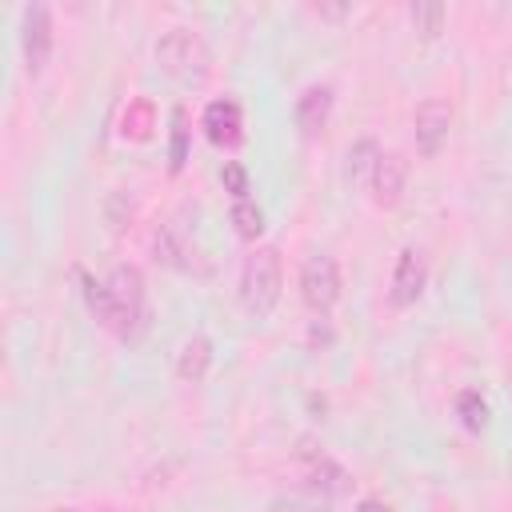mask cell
Masks as SVG:
<instances>
[{
    "label": "cell",
    "instance_id": "6da1fadb",
    "mask_svg": "<svg viewBox=\"0 0 512 512\" xmlns=\"http://www.w3.org/2000/svg\"><path fill=\"white\" fill-rule=\"evenodd\" d=\"M284 288V264L276 248H252L240 268V300L252 316H268L280 304Z\"/></svg>",
    "mask_w": 512,
    "mask_h": 512
},
{
    "label": "cell",
    "instance_id": "7a4b0ae2",
    "mask_svg": "<svg viewBox=\"0 0 512 512\" xmlns=\"http://www.w3.org/2000/svg\"><path fill=\"white\" fill-rule=\"evenodd\" d=\"M156 64L172 76V80H184V84H200L208 76V44L200 40V32L192 28H172L156 40Z\"/></svg>",
    "mask_w": 512,
    "mask_h": 512
},
{
    "label": "cell",
    "instance_id": "3957f363",
    "mask_svg": "<svg viewBox=\"0 0 512 512\" xmlns=\"http://www.w3.org/2000/svg\"><path fill=\"white\" fill-rule=\"evenodd\" d=\"M104 280H108L112 300H116V336L132 340L136 328L144 324V276L136 264H116Z\"/></svg>",
    "mask_w": 512,
    "mask_h": 512
},
{
    "label": "cell",
    "instance_id": "277c9868",
    "mask_svg": "<svg viewBox=\"0 0 512 512\" xmlns=\"http://www.w3.org/2000/svg\"><path fill=\"white\" fill-rule=\"evenodd\" d=\"M300 300L312 312H332L340 300V264L328 252H316L300 264Z\"/></svg>",
    "mask_w": 512,
    "mask_h": 512
},
{
    "label": "cell",
    "instance_id": "5b68a950",
    "mask_svg": "<svg viewBox=\"0 0 512 512\" xmlns=\"http://www.w3.org/2000/svg\"><path fill=\"white\" fill-rule=\"evenodd\" d=\"M20 52L28 72L36 76L52 56V12L48 4H24L20 12Z\"/></svg>",
    "mask_w": 512,
    "mask_h": 512
},
{
    "label": "cell",
    "instance_id": "8992f818",
    "mask_svg": "<svg viewBox=\"0 0 512 512\" xmlns=\"http://www.w3.org/2000/svg\"><path fill=\"white\" fill-rule=\"evenodd\" d=\"M412 128H416V148L420 156H436L448 140V128H452V108L448 100L440 96H428L416 104V116H412Z\"/></svg>",
    "mask_w": 512,
    "mask_h": 512
},
{
    "label": "cell",
    "instance_id": "52a82bcc",
    "mask_svg": "<svg viewBox=\"0 0 512 512\" xmlns=\"http://www.w3.org/2000/svg\"><path fill=\"white\" fill-rule=\"evenodd\" d=\"M300 476H304V480H308V488H312V492H320L324 500H328V496H344V492L352 488L348 468H344L340 460H332L328 452H320V448L300 452Z\"/></svg>",
    "mask_w": 512,
    "mask_h": 512
},
{
    "label": "cell",
    "instance_id": "ba28073f",
    "mask_svg": "<svg viewBox=\"0 0 512 512\" xmlns=\"http://www.w3.org/2000/svg\"><path fill=\"white\" fill-rule=\"evenodd\" d=\"M424 284H428V260H424V252L420 248H404L396 256V268H392V292H388L392 304L396 308L416 304L420 292H424Z\"/></svg>",
    "mask_w": 512,
    "mask_h": 512
},
{
    "label": "cell",
    "instance_id": "9c48e42d",
    "mask_svg": "<svg viewBox=\"0 0 512 512\" xmlns=\"http://www.w3.org/2000/svg\"><path fill=\"white\" fill-rule=\"evenodd\" d=\"M200 128H204V136L212 140V144H220V148H236L240 140H244V112H240V104L236 100H212L208 108H204V116H200Z\"/></svg>",
    "mask_w": 512,
    "mask_h": 512
},
{
    "label": "cell",
    "instance_id": "30bf717a",
    "mask_svg": "<svg viewBox=\"0 0 512 512\" xmlns=\"http://www.w3.org/2000/svg\"><path fill=\"white\" fill-rule=\"evenodd\" d=\"M404 184H408V160L400 152H380V160L372 168V180H368L372 200L380 208H396L400 196H404Z\"/></svg>",
    "mask_w": 512,
    "mask_h": 512
},
{
    "label": "cell",
    "instance_id": "8fae6325",
    "mask_svg": "<svg viewBox=\"0 0 512 512\" xmlns=\"http://www.w3.org/2000/svg\"><path fill=\"white\" fill-rule=\"evenodd\" d=\"M292 116H296V128H300L304 136L324 132V124H328V116H332V88H328V84H308V88L296 96Z\"/></svg>",
    "mask_w": 512,
    "mask_h": 512
},
{
    "label": "cell",
    "instance_id": "7c38bea8",
    "mask_svg": "<svg viewBox=\"0 0 512 512\" xmlns=\"http://www.w3.org/2000/svg\"><path fill=\"white\" fill-rule=\"evenodd\" d=\"M212 368V340L208 336H192L184 348H180V360H176V376L184 384H200Z\"/></svg>",
    "mask_w": 512,
    "mask_h": 512
},
{
    "label": "cell",
    "instance_id": "4fadbf2b",
    "mask_svg": "<svg viewBox=\"0 0 512 512\" xmlns=\"http://www.w3.org/2000/svg\"><path fill=\"white\" fill-rule=\"evenodd\" d=\"M152 252H156V264H168V268H192V260H188V244H184V236H180L176 224L156 228V236H152Z\"/></svg>",
    "mask_w": 512,
    "mask_h": 512
},
{
    "label": "cell",
    "instance_id": "5bb4252c",
    "mask_svg": "<svg viewBox=\"0 0 512 512\" xmlns=\"http://www.w3.org/2000/svg\"><path fill=\"white\" fill-rule=\"evenodd\" d=\"M80 284H84V300H88L92 316H96L104 328H112V332H116V300H112L108 280H96V276L80 272Z\"/></svg>",
    "mask_w": 512,
    "mask_h": 512
},
{
    "label": "cell",
    "instance_id": "9a60e30c",
    "mask_svg": "<svg viewBox=\"0 0 512 512\" xmlns=\"http://www.w3.org/2000/svg\"><path fill=\"white\" fill-rule=\"evenodd\" d=\"M376 160H380V148H376V140L372 136H364V140H356L352 148H348V180L352 184H368L372 180V168H376Z\"/></svg>",
    "mask_w": 512,
    "mask_h": 512
},
{
    "label": "cell",
    "instance_id": "2e32d148",
    "mask_svg": "<svg viewBox=\"0 0 512 512\" xmlns=\"http://www.w3.org/2000/svg\"><path fill=\"white\" fill-rule=\"evenodd\" d=\"M408 16H412V28H416L420 36H436V32L444 28V20H448V8H444L440 0H416V4L408 8Z\"/></svg>",
    "mask_w": 512,
    "mask_h": 512
},
{
    "label": "cell",
    "instance_id": "e0dca14e",
    "mask_svg": "<svg viewBox=\"0 0 512 512\" xmlns=\"http://www.w3.org/2000/svg\"><path fill=\"white\" fill-rule=\"evenodd\" d=\"M456 416H460V424H464L468 432L488 428V404H484V396H480L476 388H464V392L456 396Z\"/></svg>",
    "mask_w": 512,
    "mask_h": 512
},
{
    "label": "cell",
    "instance_id": "ac0fdd59",
    "mask_svg": "<svg viewBox=\"0 0 512 512\" xmlns=\"http://www.w3.org/2000/svg\"><path fill=\"white\" fill-rule=\"evenodd\" d=\"M228 220H232V228H236L240 240H256L264 232V212L252 200H236L232 212H228Z\"/></svg>",
    "mask_w": 512,
    "mask_h": 512
},
{
    "label": "cell",
    "instance_id": "d6986e66",
    "mask_svg": "<svg viewBox=\"0 0 512 512\" xmlns=\"http://www.w3.org/2000/svg\"><path fill=\"white\" fill-rule=\"evenodd\" d=\"M268 512H328L320 492H284L268 504Z\"/></svg>",
    "mask_w": 512,
    "mask_h": 512
},
{
    "label": "cell",
    "instance_id": "ffe728a7",
    "mask_svg": "<svg viewBox=\"0 0 512 512\" xmlns=\"http://www.w3.org/2000/svg\"><path fill=\"white\" fill-rule=\"evenodd\" d=\"M168 156H172L168 168L180 172L184 168V156H188V132H184V112L180 108L172 112V148H168Z\"/></svg>",
    "mask_w": 512,
    "mask_h": 512
},
{
    "label": "cell",
    "instance_id": "44dd1931",
    "mask_svg": "<svg viewBox=\"0 0 512 512\" xmlns=\"http://www.w3.org/2000/svg\"><path fill=\"white\" fill-rule=\"evenodd\" d=\"M220 180H224V192H232L236 200H248V168L240 160H224Z\"/></svg>",
    "mask_w": 512,
    "mask_h": 512
},
{
    "label": "cell",
    "instance_id": "7402d4cb",
    "mask_svg": "<svg viewBox=\"0 0 512 512\" xmlns=\"http://www.w3.org/2000/svg\"><path fill=\"white\" fill-rule=\"evenodd\" d=\"M352 512H392V508H388L384 500H372V496H368V500H360Z\"/></svg>",
    "mask_w": 512,
    "mask_h": 512
},
{
    "label": "cell",
    "instance_id": "603a6c76",
    "mask_svg": "<svg viewBox=\"0 0 512 512\" xmlns=\"http://www.w3.org/2000/svg\"><path fill=\"white\" fill-rule=\"evenodd\" d=\"M320 16H348V4H316Z\"/></svg>",
    "mask_w": 512,
    "mask_h": 512
},
{
    "label": "cell",
    "instance_id": "cb8c5ba5",
    "mask_svg": "<svg viewBox=\"0 0 512 512\" xmlns=\"http://www.w3.org/2000/svg\"><path fill=\"white\" fill-rule=\"evenodd\" d=\"M52 512H84V508H52Z\"/></svg>",
    "mask_w": 512,
    "mask_h": 512
}]
</instances>
